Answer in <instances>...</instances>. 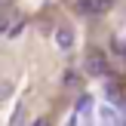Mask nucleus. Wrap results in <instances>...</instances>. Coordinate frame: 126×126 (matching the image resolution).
I'll return each instance as SVG.
<instances>
[{"label":"nucleus","mask_w":126,"mask_h":126,"mask_svg":"<svg viewBox=\"0 0 126 126\" xmlns=\"http://www.w3.org/2000/svg\"><path fill=\"white\" fill-rule=\"evenodd\" d=\"M86 71H89L92 77H105V74H108V65H105L102 55H92V59L86 62Z\"/></svg>","instance_id":"1"},{"label":"nucleus","mask_w":126,"mask_h":126,"mask_svg":"<svg viewBox=\"0 0 126 126\" xmlns=\"http://www.w3.org/2000/svg\"><path fill=\"white\" fill-rule=\"evenodd\" d=\"M55 43H59L62 49H71V46H74V31L59 28V31H55Z\"/></svg>","instance_id":"2"},{"label":"nucleus","mask_w":126,"mask_h":126,"mask_svg":"<svg viewBox=\"0 0 126 126\" xmlns=\"http://www.w3.org/2000/svg\"><path fill=\"white\" fill-rule=\"evenodd\" d=\"M74 83H77V74L68 71V74H65V86H74Z\"/></svg>","instance_id":"3"},{"label":"nucleus","mask_w":126,"mask_h":126,"mask_svg":"<svg viewBox=\"0 0 126 126\" xmlns=\"http://www.w3.org/2000/svg\"><path fill=\"white\" fill-rule=\"evenodd\" d=\"M95 3H98V12H102V9H108V6L114 3V0H95Z\"/></svg>","instance_id":"4"},{"label":"nucleus","mask_w":126,"mask_h":126,"mask_svg":"<svg viewBox=\"0 0 126 126\" xmlns=\"http://www.w3.org/2000/svg\"><path fill=\"white\" fill-rule=\"evenodd\" d=\"M34 126H49V123H46V120H37V123H34Z\"/></svg>","instance_id":"5"},{"label":"nucleus","mask_w":126,"mask_h":126,"mask_svg":"<svg viewBox=\"0 0 126 126\" xmlns=\"http://www.w3.org/2000/svg\"><path fill=\"white\" fill-rule=\"evenodd\" d=\"M114 126H126V123H123V120H117V123H114Z\"/></svg>","instance_id":"6"}]
</instances>
